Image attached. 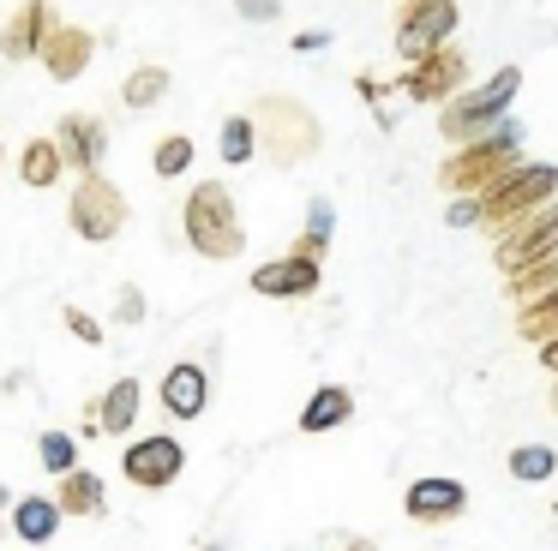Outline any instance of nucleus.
<instances>
[{
	"instance_id": "10",
	"label": "nucleus",
	"mask_w": 558,
	"mask_h": 551,
	"mask_svg": "<svg viewBox=\"0 0 558 551\" xmlns=\"http://www.w3.org/2000/svg\"><path fill=\"white\" fill-rule=\"evenodd\" d=\"M138 395H145V383H138V378H114L109 390H102V402H90V407H97V431H102V438H126V431H133Z\"/></svg>"
},
{
	"instance_id": "9",
	"label": "nucleus",
	"mask_w": 558,
	"mask_h": 551,
	"mask_svg": "<svg viewBox=\"0 0 558 551\" xmlns=\"http://www.w3.org/2000/svg\"><path fill=\"white\" fill-rule=\"evenodd\" d=\"M313 287H318L313 258H277V264H258L253 270V294H270V299H301Z\"/></svg>"
},
{
	"instance_id": "5",
	"label": "nucleus",
	"mask_w": 558,
	"mask_h": 551,
	"mask_svg": "<svg viewBox=\"0 0 558 551\" xmlns=\"http://www.w3.org/2000/svg\"><path fill=\"white\" fill-rule=\"evenodd\" d=\"M49 138L61 150V168H78V174H97L102 150H109V126L97 114H61V126Z\"/></svg>"
},
{
	"instance_id": "24",
	"label": "nucleus",
	"mask_w": 558,
	"mask_h": 551,
	"mask_svg": "<svg viewBox=\"0 0 558 551\" xmlns=\"http://www.w3.org/2000/svg\"><path fill=\"white\" fill-rule=\"evenodd\" d=\"M0 510H13V491H7V486H0Z\"/></svg>"
},
{
	"instance_id": "17",
	"label": "nucleus",
	"mask_w": 558,
	"mask_h": 551,
	"mask_svg": "<svg viewBox=\"0 0 558 551\" xmlns=\"http://www.w3.org/2000/svg\"><path fill=\"white\" fill-rule=\"evenodd\" d=\"M37 455H43V474L61 479V474H73V467H78V438H73V431H43Z\"/></svg>"
},
{
	"instance_id": "3",
	"label": "nucleus",
	"mask_w": 558,
	"mask_h": 551,
	"mask_svg": "<svg viewBox=\"0 0 558 551\" xmlns=\"http://www.w3.org/2000/svg\"><path fill=\"white\" fill-rule=\"evenodd\" d=\"M253 132L265 138V150L277 156V162H301V156H313V144H318L313 114H306V108H294L289 96H270V102H258Z\"/></svg>"
},
{
	"instance_id": "12",
	"label": "nucleus",
	"mask_w": 558,
	"mask_h": 551,
	"mask_svg": "<svg viewBox=\"0 0 558 551\" xmlns=\"http://www.w3.org/2000/svg\"><path fill=\"white\" fill-rule=\"evenodd\" d=\"M13 534L25 539V546H49L54 534H61V510H54V498H37V491H25V498H13Z\"/></svg>"
},
{
	"instance_id": "4",
	"label": "nucleus",
	"mask_w": 558,
	"mask_h": 551,
	"mask_svg": "<svg viewBox=\"0 0 558 551\" xmlns=\"http://www.w3.org/2000/svg\"><path fill=\"white\" fill-rule=\"evenodd\" d=\"M181 467H186V450H181V438H169V431H157V438H133V443H126V455H121L126 486H138V491L174 486Z\"/></svg>"
},
{
	"instance_id": "14",
	"label": "nucleus",
	"mask_w": 558,
	"mask_h": 551,
	"mask_svg": "<svg viewBox=\"0 0 558 551\" xmlns=\"http://www.w3.org/2000/svg\"><path fill=\"white\" fill-rule=\"evenodd\" d=\"M61 174H66V168H61V150H54V138H31L25 150H19V180H25V186L49 192Z\"/></svg>"
},
{
	"instance_id": "26",
	"label": "nucleus",
	"mask_w": 558,
	"mask_h": 551,
	"mask_svg": "<svg viewBox=\"0 0 558 551\" xmlns=\"http://www.w3.org/2000/svg\"><path fill=\"white\" fill-rule=\"evenodd\" d=\"M0 162H7V144H0Z\"/></svg>"
},
{
	"instance_id": "27",
	"label": "nucleus",
	"mask_w": 558,
	"mask_h": 551,
	"mask_svg": "<svg viewBox=\"0 0 558 551\" xmlns=\"http://www.w3.org/2000/svg\"><path fill=\"white\" fill-rule=\"evenodd\" d=\"M205 551H222V546H205Z\"/></svg>"
},
{
	"instance_id": "19",
	"label": "nucleus",
	"mask_w": 558,
	"mask_h": 551,
	"mask_svg": "<svg viewBox=\"0 0 558 551\" xmlns=\"http://www.w3.org/2000/svg\"><path fill=\"white\" fill-rule=\"evenodd\" d=\"M253 150H258V132H253V120L246 114H234V120H222V162H253Z\"/></svg>"
},
{
	"instance_id": "11",
	"label": "nucleus",
	"mask_w": 558,
	"mask_h": 551,
	"mask_svg": "<svg viewBox=\"0 0 558 551\" xmlns=\"http://www.w3.org/2000/svg\"><path fill=\"white\" fill-rule=\"evenodd\" d=\"M54 510L66 515H102L109 510V491H102V474H90V467H73V474H61V491H54Z\"/></svg>"
},
{
	"instance_id": "2",
	"label": "nucleus",
	"mask_w": 558,
	"mask_h": 551,
	"mask_svg": "<svg viewBox=\"0 0 558 551\" xmlns=\"http://www.w3.org/2000/svg\"><path fill=\"white\" fill-rule=\"evenodd\" d=\"M126 192L114 186L109 174H78L73 198H66V222H73L78 240H90V246H109L114 234L126 228Z\"/></svg>"
},
{
	"instance_id": "25",
	"label": "nucleus",
	"mask_w": 558,
	"mask_h": 551,
	"mask_svg": "<svg viewBox=\"0 0 558 551\" xmlns=\"http://www.w3.org/2000/svg\"><path fill=\"white\" fill-rule=\"evenodd\" d=\"M342 551H378V546H366V539H354V546H342Z\"/></svg>"
},
{
	"instance_id": "21",
	"label": "nucleus",
	"mask_w": 558,
	"mask_h": 551,
	"mask_svg": "<svg viewBox=\"0 0 558 551\" xmlns=\"http://www.w3.org/2000/svg\"><path fill=\"white\" fill-rule=\"evenodd\" d=\"M510 467H517V479H546V474H553V455H546V450H517V455H510Z\"/></svg>"
},
{
	"instance_id": "13",
	"label": "nucleus",
	"mask_w": 558,
	"mask_h": 551,
	"mask_svg": "<svg viewBox=\"0 0 558 551\" xmlns=\"http://www.w3.org/2000/svg\"><path fill=\"white\" fill-rule=\"evenodd\" d=\"M457 510H462V486H457V479H421V486L409 491V515H414V522H450Z\"/></svg>"
},
{
	"instance_id": "20",
	"label": "nucleus",
	"mask_w": 558,
	"mask_h": 551,
	"mask_svg": "<svg viewBox=\"0 0 558 551\" xmlns=\"http://www.w3.org/2000/svg\"><path fill=\"white\" fill-rule=\"evenodd\" d=\"M66 330H73L78 342H90V347H102V335H109V330H102V323L90 318L85 306H66Z\"/></svg>"
},
{
	"instance_id": "16",
	"label": "nucleus",
	"mask_w": 558,
	"mask_h": 551,
	"mask_svg": "<svg viewBox=\"0 0 558 551\" xmlns=\"http://www.w3.org/2000/svg\"><path fill=\"white\" fill-rule=\"evenodd\" d=\"M169 66H157V60H150V66H133L126 72V84H121V102L126 108H157L162 96H169Z\"/></svg>"
},
{
	"instance_id": "15",
	"label": "nucleus",
	"mask_w": 558,
	"mask_h": 551,
	"mask_svg": "<svg viewBox=\"0 0 558 551\" xmlns=\"http://www.w3.org/2000/svg\"><path fill=\"white\" fill-rule=\"evenodd\" d=\"M349 414H354L349 390H337V383H325V390H318L313 402L301 407V431H306V438H318V431L342 426V419H349Z\"/></svg>"
},
{
	"instance_id": "8",
	"label": "nucleus",
	"mask_w": 558,
	"mask_h": 551,
	"mask_svg": "<svg viewBox=\"0 0 558 551\" xmlns=\"http://www.w3.org/2000/svg\"><path fill=\"white\" fill-rule=\"evenodd\" d=\"M157 395H162V407H169L174 419H198V414L210 407V378H205V366H198V359L169 366V371H162V383H157Z\"/></svg>"
},
{
	"instance_id": "1",
	"label": "nucleus",
	"mask_w": 558,
	"mask_h": 551,
	"mask_svg": "<svg viewBox=\"0 0 558 551\" xmlns=\"http://www.w3.org/2000/svg\"><path fill=\"white\" fill-rule=\"evenodd\" d=\"M181 228H186V246L198 258H234L246 246L241 234V216H234V192L217 186V180H198L181 204Z\"/></svg>"
},
{
	"instance_id": "7",
	"label": "nucleus",
	"mask_w": 558,
	"mask_h": 551,
	"mask_svg": "<svg viewBox=\"0 0 558 551\" xmlns=\"http://www.w3.org/2000/svg\"><path fill=\"white\" fill-rule=\"evenodd\" d=\"M54 24H61V19H54L49 0H25V7L13 12V19L0 24V54H7V60H37Z\"/></svg>"
},
{
	"instance_id": "22",
	"label": "nucleus",
	"mask_w": 558,
	"mask_h": 551,
	"mask_svg": "<svg viewBox=\"0 0 558 551\" xmlns=\"http://www.w3.org/2000/svg\"><path fill=\"white\" fill-rule=\"evenodd\" d=\"M114 323H145V294H138L133 282H126L121 299H114Z\"/></svg>"
},
{
	"instance_id": "23",
	"label": "nucleus",
	"mask_w": 558,
	"mask_h": 551,
	"mask_svg": "<svg viewBox=\"0 0 558 551\" xmlns=\"http://www.w3.org/2000/svg\"><path fill=\"white\" fill-rule=\"evenodd\" d=\"M234 7H241V19H277V0H234Z\"/></svg>"
},
{
	"instance_id": "18",
	"label": "nucleus",
	"mask_w": 558,
	"mask_h": 551,
	"mask_svg": "<svg viewBox=\"0 0 558 551\" xmlns=\"http://www.w3.org/2000/svg\"><path fill=\"white\" fill-rule=\"evenodd\" d=\"M193 138H186V132H174V138H162L157 150H150V168H157V180H174V174H186V168H193Z\"/></svg>"
},
{
	"instance_id": "6",
	"label": "nucleus",
	"mask_w": 558,
	"mask_h": 551,
	"mask_svg": "<svg viewBox=\"0 0 558 551\" xmlns=\"http://www.w3.org/2000/svg\"><path fill=\"white\" fill-rule=\"evenodd\" d=\"M90 54H97V36H90L85 24H54L37 60H43V72H49L54 84H73V78H85Z\"/></svg>"
}]
</instances>
